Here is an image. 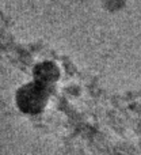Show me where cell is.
<instances>
[{
  "label": "cell",
  "mask_w": 141,
  "mask_h": 155,
  "mask_svg": "<svg viewBox=\"0 0 141 155\" xmlns=\"http://www.w3.org/2000/svg\"><path fill=\"white\" fill-rule=\"evenodd\" d=\"M48 101V86L33 80L21 87L16 94V104L26 113H38Z\"/></svg>",
  "instance_id": "cell-1"
},
{
  "label": "cell",
  "mask_w": 141,
  "mask_h": 155,
  "mask_svg": "<svg viewBox=\"0 0 141 155\" xmlns=\"http://www.w3.org/2000/svg\"><path fill=\"white\" fill-rule=\"evenodd\" d=\"M125 0H102V7L107 12H120L125 8Z\"/></svg>",
  "instance_id": "cell-3"
},
{
  "label": "cell",
  "mask_w": 141,
  "mask_h": 155,
  "mask_svg": "<svg viewBox=\"0 0 141 155\" xmlns=\"http://www.w3.org/2000/svg\"><path fill=\"white\" fill-rule=\"evenodd\" d=\"M60 76V71L57 65L52 61L40 63L34 68V80L42 83L45 86H49L50 83L56 82Z\"/></svg>",
  "instance_id": "cell-2"
}]
</instances>
